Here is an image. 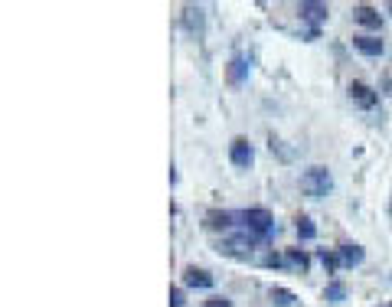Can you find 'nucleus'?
Returning <instances> with one entry per match:
<instances>
[{
  "label": "nucleus",
  "instance_id": "nucleus-1",
  "mask_svg": "<svg viewBox=\"0 0 392 307\" xmlns=\"http://www.w3.org/2000/svg\"><path fill=\"white\" fill-rule=\"evenodd\" d=\"M262 246V239H255L252 232L245 235H229V239H222L216 252L226 258H235V261H255V248Z\"/></svg>",
  "mask_w": 392,
  "mask_h": 307
},
{
  "label": "nucleus",
  "instance_id": "nucleus-7",
  "mask_svg": "<svg viewBox=\"0 0 392 307\" xmlns=\"http://www.w3.org/2000/svg\"><path fill=\"white\" fill-rule=\"evenodd\" d=\"M297 17H301L304 23H311L314 30H317L320 23H327V17H331V7H327V3H320V0H301V3H297Z\"/></svg>",
  "mask_w": 392,
  "mask_h": 307
},
{
  "label": "nucleus",
  "instance_id": "nucleus-17",
  "mask_svg": "<svg viewBox=\"0 0 392 307\" xmlns=\"http://www.w3.org/2000/svg\"><path fill=\"white\" fill-rule=\"evenodd\" d=\"M297 235H301L304 242L317 239V226H314V219H311V216H301V219H297Z\"/></svg>",
  "mask_w": 392,
  "mask_h": 307
},
{
  "label": "nucleus",
  "instance_id": "nucleus-15",
  "mask_svg": "<svg viewBox=\"0 0 392 307\" xmlns=\"http://www.w3.org/2000/svg\"><path fill=\"white\" fill-rule=\"evenodd\" d=\"M324 301H327V304H343V301H346V284L343 281H327V288H324Z\"/></svg>",
  "mask_w": 392,
  "mask_h": 307
},
{
  "label": "nucleus",
  "instance_id": "nucleus-12",
  "mask_svg": "<svg viewBox=\"0 0 392 307\" xmlns=\"http://www.w3.org/2000/svg\"><path fill=\"white\" fill-rule=\"evenodd\" d=\"M233 219H239V216L226 212V209H209L203 226H206L209 232H226V229H233Z\"/></svg>",
  "mask_w": 392,
  "mask_h": 307
},
{
  "label": "nucleus",
  "instance_id": "nucleus-6",
  "mask_svg": "<svg viewBox=\"0 0 392 307\" xmlns=\"http://www.w3.org/2000/svg\"><path fill=\"white\" fill-rule=\"evenodd\" d=\"M229 160H233V167H239V170H248V167L255 164V148H252V141H248V137H233V144H229Z\"/></svg>",
  "mask_w": 392,
  "mask_h": 307
},
{
  "label": "nucleus",
  "instance_id": "nucleus-16",
  "mask_svg": "<svg viewBox=\"0 0 392 307\" xmlns=\"http://www.w3.org/2000/svg\"><path fill=\"white\" fill-rule=\"evenodd\" d=\"M268 297H271V304L275 307H294V291H288V288H271L268 291Z\"/></svg>",
  "mask_w": 392,
  "mask_h": 307
},
{
  "label": "nucleus",
  "instance_id": "nucleus-2",
  "mask_svg": "<svg viewBox=\"0 0 392 307\" xmlns=\"http://www.w3.org/2000/svg\"><path fill=\"white\" fill-rule=\"evenodd\" d=\"M301 190H304V197H311V199H324L333 190V173L327 170V167H320V164L307 167V170L301 173Z\"/></svg>",
  "mask_w": 392,
  "mask_h": 307
},
{
  "label": "nucleus",
  "instance_id": "nucleus-14",
  "mask_svg": "<svg viewBox=\"0 0 392 307\" xmlns=\"http://www.w3.org/2000/svg\"><path fill=\"white\" fill-rule=\"evenodd\" d=\"M337 255H340V265H343V268H356V265H363V258H366V248L356 246V242H346V246L337 248Z\"/></svg>",
  "mask_w": 392,
  "mask_h": 307
},
{
  "label": "nucleus",
  "instance_id": "nucleus-20",
  "mask_svg": "<svg viewBox=\"0 0 392 307\" xmlns=\"http://www.w3.org/2000/svg\"><path fill=\"white\" fill-rule=\"evenodd\" d=\"M203 307H233V301H229V297H209V301H203Z\"/></svg>",
  "mask_w": 392,
  "mask_h": 307
},
{
  "label": "nucleus",
  "instance_id": "nucleus-22",
  "mask_svg": "<svg viewBox=\"0 0 392 307\" xmlns=\"http://www.w3.org/2000/svg\"><path fill=\"white\" fill-rule=\"evenodd\" d=\"M386 10H389V13H392V0H389V3H386Z\"/></svg>",
  "mask_w": 392,
  "mask_h": 307
},
{
  "label": "nucleus",
  "instance_id": "nucleus-18",
  "mask_svg": "<svg viewBox=\"0 0 392 307\" xmlns=\"http://www.w3.org/2000/svg\"><path fill=\"white\" fill-rule=\"evenodd\" d=\"M320 265L327 268V275H333V271L340 268V255H337V248H333V252H327V248H324V252H320Z\"/></svg>",
  "mask_w": 392,
  "mask_h": 307
},
{
  "label": "nucleus",
  "instance_id": "nucleus-8",
  "mask_svg": "<svg viewBox=\"0 0 392 307\" xmlns=\"http://www.w3.org/2000/svg\"><path fill=\"white\" fill-rule=\"evenodd\" d=\"M248 72H252V59L242 56V52H235L233 59H229V66H226V79H229V86H242L245 79H248Z\"/></svg>",
  "mask_w": 392,
  "mask_h": 307
},
{
  "label": "nucleus",
  "instance_id": "nucleus-4",
  "mask_svg": "<svg viewBox=\"0 0 392 307\" xmlns=\"http://www.w3.org/2000/svg\"><path fill=\"white\" fill-rule=\"evenodd\" d=\"M180 26L193 39H203V33H206V10L199 3H186L184 13H180Z\"/></svg>",
  "mask_w": 392,
  "mask_h": 307
},
{
  "label": "nucleus",
  "instance_id": "nucleus-9",
  "mask_svg": "<svg viewBox=\"0 0 392 307\" xmlns=\"http://www.w3.org/2000/svg\"><path fill=\"white\" fill-rule=\"evenodd\" d=\"M353 50L360 52V56H369V59H376V56H382V52H386V43H382L380 37L360 33V37H353Z\"/></svg>",
  "mask_w": 392,
  "mask_h": 307
},
{
  "label": "nucleus",
  "instance_id": "nucleus-19",
  "mask_svg": "<svg viewBox=\"0 0 392 307\" xmlns=\"http://www.w3.org/2000/svg\"><path fill=\"white\" fill-rule=\"evenodd\" d=\"M170 307H186V295H184V288H177V284L170 288Z\"/></svg>",
  "mask_w": 392,
  "mask_h": 307
},
{
  "label": "nucleus",
  "instance_id": "nucleus-10",
  "mask_svg": "<svg viewBox=\"0 0 392 307\" xmlns=\"http://www.w3.org/2000/svg\"><path fill=\"white\" fill-rule=\"evenodd\" d=\"M282 261H284V268L297 271V275H307V271H311V258H307L304 248H284Z\"/></svg>",
  "mask_w": 392,
  "mask_h": 307
},
{
  "label": "nucleus",
  "instance_id": "nucleus-13",
  "mask_svg": "<svg viewBox=\"0 0 392 307\" xmlns=\"http://www.w3.org/2000/svg\"><path fill=\"white\" fill-rule=\"evenodd\" d=\"M184 284H186V288H203V291H209V288H213V275H209L206 268L186 265V268H184Z\"/></svg>",
  "mask_w": 392,
  "mask_h": 307
},
{
  "label": "nucleus",
  "instance_id": "nucleus-5",
  "mask_svg": "<svg viewBox=\"0 0 392 307\" xmlns=\"http://www.w3.org/2000/svg\"><path fill=\"white\" fill-rule=\"evenodd\" d=\"M346 95H350V101L360 105L363 111H373V108H380V95H382V92H376V88L366 86V82H350Z\"/></svg>",
  "mask_w": 392,
  "mask_h": 307
},
{
  "label": "nucleus",
  "instance_id": "nucleus-3",
  "mask_svg": "<svg viewBox=\"0 0 392 307\" xmlns=\"http://www.w3.org/2000/svg\"><path fill=\"white\" fill-rule=\"evenodd\" d=\"M239 219H242L245 232H252L262 242H268L271 232H275V216L262 206H252V209H245V212H239Z\"/></svg>",
  "mask_w": 392,
  "mask_h": 307
},
{
  "label": "nucleus",
  "instance_id": "nucleus-23",
  "mask_svg": "<svg viewBox=\"0 0 392 307\" xmlns=\"http://www.w3.org/2000/svg\"><path fill=\"white\" fill-rule=\"evenodd\" d=\"M389 216H392V199H389Z\"/></svg>",
  "mask_w": 392,
  "mask_h": 307
},
{
  "label": "nucleus",
  "instance_id": "nucleus-24",
  "mask_svg": "<svg viewBox=\"0 0 392 307\" xmlns=\"http://www.w3.org/2000/svg\"><path fill=\"white\" fill-rule=\"evenodd\" d=\"M386 307H392V304H386Z\"/></svg>",
  "mask_w": 392,
  "mask_h": 307
},
{
  "label": "nucleus",
  "instance_id": "nucleus-11",
  "mask_svg": "<svg viewBox=\"0 0 392 307\" xmlns=\"http://www.w3.org/2000/svg\"><path fill=\"white\" fill-rule=\"evenodd\" d=\"M353 20L360 26H366V30H382V13L376 10V7H369V3L353 7Z\"/></svg>",
  "mask_w": 392,
  "mask_h": 307
},
{
  "label": "nucleus",
  "instance_id": "nucleus-21",
  "mask_svg": "<svg viewBox=\"0 0 392 307\" xmlns=\"http://www.w3.org/2000/svg\"><path fill=\"white\" fill-rule=\"evenodd\" d=\"M380 88H382V95H392V72H389V75H382Z\"/></svg>",
  "mask_w": 392,
  "mask_h": 307
}]
</instances>
